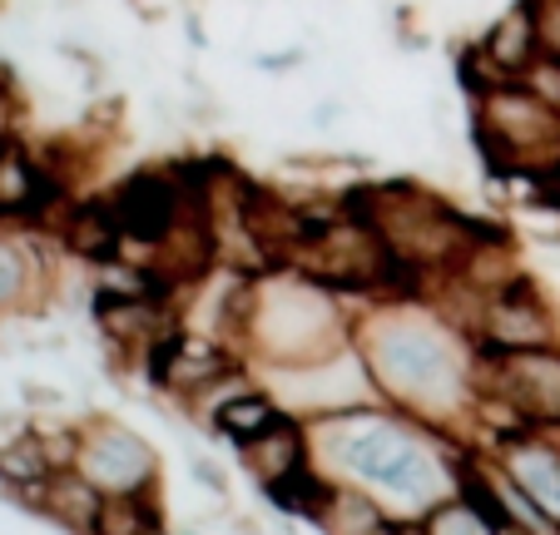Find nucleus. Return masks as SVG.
<instances>
[{
    "mask_svg": "<svg viewBox=\"0 0 560 535\" xmlns=\"http://www.w3.org/2000/svg\"><path fill=\"white\" fill-rule=\"evenodd\" d=\"M352 317L358 307L317 278L298 274V268H273V274L254 278V317L244 333V357L258 368V377L323 362L352 342Z\"/></svg>",
    "mask_w": 560,
    "mask_h": 535,
    "instance_id": "2",
    "label": "nucleus"
},
{
    "mask_svg": "<svg viewBox=\"0 0 560 535\" xmlns=\"http://www.w3.org/2000/svg\"><path fill=\"white\" fill-rule=\"evenodd\" d=\"M471 50L481 55V65H487V70L497 74L501 84L521 80V74L530 70V60L540 55L536 21H530V5H526V0H511L506 11H501L497 21H491L487 31L471 40Z\"/></svg>",
    "mask_w": 560,
    "mask_h": 535,
    "instance_id": "10",
    "label": "nucleus"
},
{
    "mask_svg": "<svg viewBox=\"0 0 560 535\" xmlns=\"http://www.w3.org/2000/svg\"><path fill=\"white\" fill-rule=\"evenodd\" d=\"M283 411L288 407L278 402V392L268 387V382H254L248 392H238V397L223 402V407L209 417V427H203V431H209L213 441H223V446H233V452H238V446H248L254 437H264V431L273 427Z\"/></svg>",
    "mask_w": 560,
    "mask_h": 535,
    "instance_id": "12",
    "label": "nucleus"
},
{
    "mask_svg": "<svg viewBox=\"0 0 560 535\" xmlns=\"http://www.w3.org/2000/svg\"><path fill=\"white\" fill-rule=\"evenodd\" d=\"M516 84H521V90H530L540 105L560 109V55H536V60H530V70L521 74Z\"/></svg>",
    "mask_w": 560,
    "mask_h": 535,
    "instance_id": "18",
    "label": "nucleus"
},
{
    "mask_svg": "<svg viewBox=\"0 0 560 535\" xmlns=\"http://www.w3.org/2000/svg\"><path fill=\"white\" fill-rule=\"evenodd\" d=\"M109 203H115V219L125 229V243L135 258H149L159 253L184 223L194 219H213L209 203H199L189 189H184V178L174 174V164H139L119 178L115 189H109Z\"/></svg>",
    "mask_w": 560,
    "mask_h": 535,
    "instance_id": "3",
    "label": "nucleus"
},
{
    "mask_svg": "<svg viewBox=\"0 0 560 535\" xmlns=\"http://www.w3.org/2000/svg\"><path fill=\"white\" fill-rule=\"evenodd\" d=\"M238 472L248 476L254 486H273L283 481V476L303 472L307 462H313V441H307V421L293 417V411H283V417L273 421V427L264 431V437H254L248 446H238Z\"/></svg>",
    "mask_w": 560,
    "mask_h": 535,
    "instance_id": "9",
    "label": "nucleus"
},
{
    "mask_svg": "<svg viewBox=\"0 0 560 535\" xmlns=\"http://www.w3.org/2000/svg\"><path fill=\"white\" fill-rule=\"evenodd\" d=\"M189 476H194V481H199L209 496H219V501L229 496V466L213 462L209 452H189Z\"/></svg>",
    "mask_w": 560,
    "mask_h": 535,
    "instance_id": "19",
    "label": "nucleus"
},
{
    "mask_svg": "<svg viewBox=\"0 0 560 535\" xmlns=\"http://www.w3.org/2000/svg\"><path fill=\"white\" fill-rule=\"evenodd\" d=\"M100 505H105V491L90 481L80 466H65L45 481V501H40V521H50L55 531L65 535H95Z\"/></svg>",
    "mask_w": 560,
    "mask_h": 535,
    "instance_id": "11",
    "label": "nucleus"
},
{
    "mask_svg": "<svg viewBox=\"0 0 560 535\" xmlns=\"http://www.w3.org/2000/svg\"><path fill=\"white\" fill-rule=\"evenodd\" d=\"M372 535H422V521H407V515H387Z\"/></svg>",
    "mask_w": 560,
    "mask_h": 535,
    "instance_id": "20",
    "label": "nucleus"
},
{
    "mask_svg": "<svg viewBox=\"0 0 560 535\" xmlns=\"http://www.w3.org/2000/svg\"><path fill=\"white\" fill-rule=\"evenodd\" d=\"M74 466L105 496L159 491L164 486V462L149 446V437H139L115 411H85L80 417V462Z\"/></svg>",
    "mask_w": 560,
    "mask_h": 535,
    "instance_id": "4",
    "label": "nucleus"
},
{
    "mask_svg": "<svg viewBox=\"0 0 560 535\" xmlns=\"http://www.w3.org/2000/svg\"><path fill=\"white\" fill-rule=\"evenodd\" d=\"M50 476H55V462L45 452L40 431H35V421H21L11 437L0 441V481L11 486V496H15L25 486H45Z\"/></svg>",
    "mask_w": 560,
    "mask_h": 535,
    "instance_id": "14",
    "label": "nucleus"
},
{
    "mask_svg": "<svg viewBox=\"0 0 560 535\" xmlns=\"http://www.w3.org/2000/svg\"><path fill=\"white\" fill-rule=\"evenodd\" d=\"M332 491H338V476H328L317 462H307L303 472L283 476V481H273V486H258V496H264V501L273 505L278 515H288V521H303V525H313L317 515L328 511Z\"/></svg>",
    "mask_w": 560,
    "mask_h": 535,
    "instance_id": "13",
    "label": "nucleus"
},
{
    "mask_svg": "<svg viewBox=\"0 0 560 535\" xmlns=\"http://www.w3.org/2000/svg\"><path fill=\"white\" fill-rule=\"evenodd\" d=\"M50 239L60 243L65 258L85 263V268H105V263H115V258L129 253L109 194H80V199L60 213V223L50 229Z\"/></svg>",
    "mask_w": 560,
    "mask_h": 535,
    "instance_id": "7",
    "label": "nucleus"
},
{
    "mask_svg": "<svg viewBox=\"0 0 560 535\" xmlns=\"http://www.w3.org/2000/svg\"><path fill=\"white\" fill-rule=\"evenodd\" d=\"M476 347L491 352H526V347H550L560 342V307L550 303L546 283L526 268L497 283L481 298V317H476Z\"/></svg>",
    "mask_w": 560,
    "mask_h": 535,
    "instance_id": "5",
    "label": "nucleus"
},
{
    "mask_svg": "<svg viewBox=\"0 0 560 535\" xmlns=\"http://www.w3.org/2000/svg\"><path fill=\"white\" fill-rule=\"evenodd\" d=\"M497 535H530V531H521V525H511V521H506V525H501Z\"/></svg>",
    "mask_w": 560,
    "mask_h": 535,
    "instance_id": "21",
    "label": "nucleus"
},
{
    "mask_svg": "<svg viewBox=\"0 0 560 535\" xmlns=\"http://www.w3.org/2000/svg\"><path fill=\"white\" fill-rule=\"evenodd\" d=\"M501 462V472L560 525V441L550 431H526V437H511L506 446L491 452Z\"/></svg>",
    "mask_w": 560,
    "mask_h": 535,
    "instance_id": "8",
    "label": "nucleus"
},
{
    "mask_svg": "<svg viewBox=\"0 0 560 535\" xmlns=\"http://www.w3.org/2000/svg\"><path fill=\"white\" fill-rule=\"evenodd\" d=\"M95 535H170V525H164V491L105 496Z\"/></svg>",
    "mask_w": 560,
    "mask_h": 535,
    "instance_id": "15",
    "label": "nucleus"
},
{
    "mask_svg": "<svg viewBox=\"0 0 560 535\" xmlns=\"http://www.w3.org/2000/svg\"><path fill=\"white\" fill-rule=\"evenodd\" d=\"M497 531L501 525L462 491H452L446 501H436L432 511L422 515V535H497Z\"/></svg>",
    "mask_w": 560,
    "mask_h": 535,
    "instance_id": "17",
    "label": "nucleus"
},
{
    "mask_svg": "<svg viewBox=\"0 0 560 535\" xmlns=\"http://www.w3.org/2000/svg\"><path fill=\"white\" fill-rule=\"evenodd\" d=\"M387 505L377 501V496L368 491V486H352V481H338V491H332L328 511L317 515V535H372L382 521H387Z\"/></svg>",
    "mask_w": 560,
    "mask_h": 535,
    "instance_id": "16",
    "label": "nucleus"
},
{
    "mask_svg": "<svg viewBox=\"0 0 560 535\" xmlns=\"http://www.w3.org/2000/svg\"><path fill=\"white\" fill-rule=\"evenodd\" d=\"M481 387L506 392L536 427H556L560 421V342L526 347V352L476 347V392Z\"/></svg>",
    "mask_w": 560,
    "mask_h": 535,
    "instance_id": "6",
    "label": "nucleus"
},
{
    "mask_svg": "<svg viewBox=\"0 0 560 535\" xmlns=\"http://www.w3.org/2000/svg\"><path fill=\"white\" fill-rule=\"evenodd\" d=\"M352 342L368 357L377 397L436 431L466 437L476 402V347L442 307L427 303H362Z\"/></svg>",
    "mask_w": 560,
    "mask_h": 535,
    "instance_id": "1",
    "label": "nucleus"
},
{
    "mask_svg": "<svg viewBox=\"0 0 560 535\" xmlns=\"http://www.w3.org/2000/svg\"><path fill=\"white\" fill-rule=\"evenodd\" d=\"M170 535H199V531H194V525H184V531H170Z\"/></svg>",
    "mask_w": 560,
    "mask_h": 535,
    "instance_id": "22",
    "label": "nucleus"
}]
</instances>
